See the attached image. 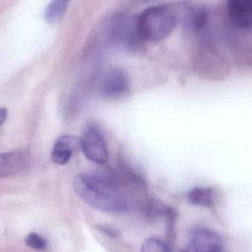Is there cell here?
Returning <instances> with one entry per match:
<instances>
[{"label": "cell", "instance_id": "11", "mask_svg": "<svg viewBox=\"0 0 252 252\" xmlns=\"http://www.w3.org/2000/svg\"><path fill=\"white\" fill-rule=\"evenodd\" d=\"M141 252H171L170 246L158 237H151L144 241Z\"/></svg>", "mask_w": 252, "mask_h": 252}, {"label": "cell", "instance_id": "12", "mask_svg": "<svg viewBox=\"0 0 252 252\" xmlns=\"http://www.w3.org/2000/svg\"><path fill=\"white\" fill-rule=\"evenodd\" d=\"M25 243L28 247L35 250H44L47 248V241L37 233H30L25 238Z\"/></svg>", "mask_w": 252, "mask_h": 252}, {"label": "cell", "instance_id": "1", "mask_svg": "<svg viewBox=\"0 0 252 252\" xmlns=\"http://www.w3.org/2000/svg\"><path fill=\"white\" fill-rule=\"evenodd\" d=\"M73 186L78 195L96 210L121 213L130 208L110 169H101L94 175H78L74 179Z\"/></svg>", "mask_w": 252, "mask_h": 252}, {"label": "cell", "instance_id": "8", "mask_svg": "<svg viewBox=\"0 0 252 252\" xmlns=\"http://www.w3.org/2000/svg\"><path fill=\"white\" fill-rule=\"evenodd\" d=\"M29 158L22 151L0 153V178L7 177L22 171L28 166Z\"/></svg>", "mask_w": 252, "mask_h": 252}, {"label": "cell", "instance_id": "10", "mask_svg": "<svg viewBox=\"0 0 252 252\" xmlns=\"http://www.w3.org/2000/svg\"><path fill=\"white\" fill-rule=\"evenodd\" d=\"M68 1L56 0L49 4L46 9L44 18L49 23H55L62 19L67 7Z\"/></svg>", "mask_w": 252, "mask_h": 252}, {"label": "cell", "instance_id": "9", "mask_svg": "<svg viewBox=\"0 0 252 252\" xmlns=\"http://www.w3.org/2000/svg\"><path fill=\"white\" fill-rule=\"evenodd\" d=\"M187 199L192 205L204 208L213 209L217 200V191L211 186L192 188L187 194Z\"/></svg>", "mask_w": 252, "mask_h": 252}, {"label": "cell", "instance_id": "6", "mask_svg": "<svg viewBox=\"0 0 252 252\" xmlns=\"http://www.w3.org/2000/svg\"><path fill=\"white\" fill-rule=\"evenodd\" d=\"M192 246L194 252H222L223 241L216 231L201 228L192 234Z\"/></svg>", "mask_w": 252, "mask_h": 252}, {"label": "cell", "instance_id": "5", "mask_svg": "<svg viewBox=\"0 0 252 252\" xmlns=\"http://www.w3.org/2000/svg\"><path fill=\"white\" fill-rule=\"evenodd\" d=\"M114 36L118 42L128 48L136 47L138 38H141L138 32L136 19L128 16H121L115 21Z\"/></svg>", "mask_w": 252, "mask_h": 252}, {"label": "cell", "instance_id": "7", "mask_svg": "<svg viewBox=\"0 0 252 252\" xmlns=\"http://www.w3.org/2000/svg\"><path fill=\"white\" fill-rule=\"evenodd\" d=\"M81 146V139L76 136L64 135L58 139L52 151V159L55 164L64 165L70 160L73 152Z\"/></svg>", "mask_w": 252, "mask_h": 252}, {"label": "cell", "instance_id": "13", "mask_svg": "<svg viewBox=\"0 0 252 252\" xmlns=\"http://www.w3.org/2000/svg\"><path fill=\"white\" fill-rule=\"evenodd\" d=\"M7 110L5 108H0V127L3 125L4 121L7 119Z\"/></svg>", "mask_w": 252, "mask_h": 252}, {"label": "cell", "instance_id": "3", "mask_svg": "<svg viewBox=\"0 0 252 252\" xmlns=\"http://www.w3.org/2000/svg\"><path fill=\"white\" fill-rule=\"evenodd\" d=\"M81 147L84 155L92 162L103 164L109 159V151L101 132L97 127H88L81 139Z\"/></svg>", "mask_w": 252, "mask_h": 252}, {"label": "cell", "instance_id": "2", "mask_svg": "<svg viewBox=\"0 0 252 252\" xmlns=\"http://www.w3.org/2000/svg\"><path fill=\"white\" fill-rule=\"evenodd\" d=\"M136 23L141 39L156 42L171 34L177 24V16L170 7L153 6L141 13Z\"/></svg>", "mask_w": 252, "mask_h": 252}, {"label": "cell", "instance_id": "4", "mask_svg": "<svg viewBox=\"0 0 252 252\" xmlns=\"http://www.w3.org/2000/svg\"><path fill=\"white\" fill-rule=\"evenodd\" d=\"M129 88L130 84L127 74L118 68L108 71L102 81V93L106 97H120L125 95Z\"/></svg>", "mask_w": 252, "mask_h": 252}]
</instances>
